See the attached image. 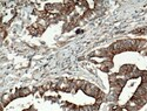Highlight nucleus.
I'll use <instances>...</instances> for the list:
<instances>
[{
	"label": "nucleus",
	"instance_id": "f257e3e1",
	"mask_svg": "<svg viewBox=\"0 0 147 111\" xmlns=\"http://www.w3.org/2000/svg\"><path fill=\"white\" fill-rule=\"evenodd\" d=\"M82 91L86 94V95H88V96L94 97L95 100L102 94V91H101L99 88H98L96 85H94V84H92V83H87L86 85H85V88L82 89Z\"/></svg>",
	"mask_w": 147,
	"mask_h": 111
},
{
	"label": "nucleus",
	"instance_id": "f03ea898",
	"mask_svg": "<svg viewBox=\"0 0 147 111\" xmlns=\"http://www.w3.org/2000/svg\"><path fill=\"white\" fill-rule=\"evenodd\" d=\"M109 51H111L114 54H119V53H122V52H126V48H125V45H124V41H117L115 43H113L111 47H109Z\"/></svg>",
	"mask_w": 147,
	"mask_h": 111
},
{
	"label": "nucleus",
	"instance_id": "7ed1b4c3",
	"mask_svg": "<svg viewBox=\"0 0 147 111\" xmlns=\"http://www.w3.org/2000/svg\"><path fill=\"white\" fill-rule=\"evenodd\" d=\"M28 94H30V90L28 89H20L16 94V97H24V96H27Z\"/></svg>",
	"mask_w": 147,
	"mask_h": 111
}]
</instances>
